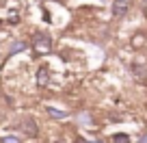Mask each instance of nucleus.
Here are the masks:
<instances>
[{
  "instance_id": "f257e3e1",
  "label": "nucleus",
  "mask_w": 147,
  "mask_h": 143,
  "mask_svg": "<svg viewBox=\"0 0 147 143\" xmlns=\"http://www.w3.org/2000/svg\"><path fill=\"white\" fill-rule=\"evenodd\" d=\"M32 46H35L37 52H50V37H48L46 33H39L32 39Z\"/></svg>"
},
{
  "instance_id": "f03ea898",
  "label": "nucleus",
  "mask_w": 147,
  "mask_h": 143,
  "mask_svg": "<svg viewBox=\"0 0 147 143\" xmlns=\"http://www.w3.org/2000/svg\"><path fill=\"white\" fill-rule=\"evenodd\" d=\"M130 9V0H115L113 2V13H115V18H123L125 13H128Z\"/></svg>"
},
{
  "instance_id": "7ed1b4c3",
  "label": "nucleus",
  "mask_w": 147,
  "mask_h": 143,
  "mask_svg": "<svg viewBox=\"0 0 147 143\" xmlns=\"http://www.w3.org/2000/svg\"><path fill=\"white\" fill-rule=\"evenodd\" d=\"M37 80H39V85H41V87H46V85H48V80H50V76H48V67H41V69H39Z\"/></svg>"
},
{
  "instance_id": "20e7f679",
  "label": "nucleus",
  "mask_w": 147,
  "mask_h": 143,
  "mask_svg": "<svg viewBox=\"0 0 147 143\" xmlns=\"http://www.w3.org/2000/svg\"><path fill=\"white\" fill-rule=\"evenodd\" d=\"M115 141H128V134H115Z\"/></svg>"
},
{
  "instance_id": "39448f33",
  "label": "nucleus",
  "mask_w": 147,
  "mask_h": 143,
  "mask_svg": "<svg viewBox=\"0 0 147 143\" xmlns=\"http://www.w3.org/2000/svg\"><path fill=\"white\" fill-rule=\"evenodd\" d=\"M18 50H24V43H15V46L11 48V52H18Z\"/></svg>"
}]
</instances>
